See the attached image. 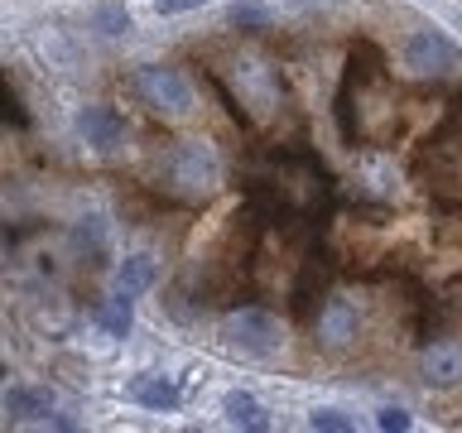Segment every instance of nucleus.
<instances>
[{
	"mask_svg": "<svg viewBox=\"0 0 462 433\" xmlns=\"http://www.w3.org/2000/svg\"><path fill=\"white\" fill-rule=\"evenodd\" d=\"M78 130H82V140H87V144H97V150H116V144H121V135H125L121 115L106 111V106H82Z\"/></svg>",
	"mask_w": 462,
	"mask_h": 433,
	"instance_id": "7",
	"label": "nucleus"
},
{
	"mask_svg": "<svg viewBox=\"0 0 462 433\" xmlns=\"http://www.w3.org/2000/svg\"><path fill=\"white\" fill-rule=\"evenodd\" d=\"M101 24H106L101 34H125V29H130V14H125V10H101Z\"/></svg>",
	"mask_w": 462,
	"mask_h": 433,
	"instance_id": "16",
	"label": "nucleus"
},
{
	"mask_svg": "<svg viewBox=\"0 0 462 433\" xmlns=\"http://www.w3.org/2000/svg\"><path fill=\"white\" fill-rule=\"evenodd\" d=\"M135 92L150 111L159 115H188L193 111V87L179 68H164V63H150L135 72Z\"/></svg>",
	"mask_w": 462,
	"mask_h": 433,
	"instance_id": "1",
	"label": "nucleus"
},
{
	"mask_svg": "<svg viewBox=\"0 0 462 433\" xmlns=\"http://www.w3.org/2000/svg\"><path fill=\"white\" fill-rule=\"evenodd\" d=\"M424 381L433 390L462 385V342H433L424 352Z\"/></svg>",
	"mask_w": 462,
	"mask_h": 433,
	"instance_id": "6",
	"label": "nucleus"
},
{
	"mask_svg": "<svg viewBox=\"0 0 462 433\" xmlns=\"http://www.w3.org/2000/svg\"><path fill=\"white\" fill-rule=\"evenodd\" d=\"M375 428H385V433H404V428H410V414H404V410H381V414H375Z\"/></svg>",
	"mask_w": 462,
	"mask_h": 433,
	"instance_id": "15",
	"label": "nucleus"
},
{
	"mask_svg": "<svg viewBox=\"0 0 462 433\" xmlns=\"http://www.w3.org/2000/svg\"><path fill=\"white\" fill-rule=\"evenodd\" d=\"M226 342L236 346V352H245V356H274L280 342H284V327L274 323L270 313L245 309L236 318H226Z\"/></svg>",
	"mask_w": 462,
	"mask_h": 433,
	"instance_id": "2",
	"label": "nucleus"
},
{
	"mask_svg": "<svg viewBox=\"0 0 462 433\" xmlns=\"http://www.w3.org/2000/svg\"><path fill=\"white\" fill-rule=\"evenodd\" d=\"M222 410H226V424H236V428H251V433H265L270 428L265 404H260L255 395H245V390H231Z\"/></svg>",
	"mask_w": 462,
	"mask_h": 433,
	"instance_id": "11",
	"label": "nucleus"
},
{
	"mask_svg": "<svg viewBox=\"0 0 462 433\" xmlns=\"http://www.w3.org/2000/svg\"><path fill=\"white\" fill-rule=\"evenodd\" d=\"M130 400H135L140 410L164 414V410L179 404V385H173L169 375H135V381H130Z\"/></svg>",
	"mask_w": 462,
	"mask_h": 433,
	"instance_id": "9",
	"label": "nucleus"
},
{
	"mask_svg": "<svg viewBox=\"0 0 462 433\" xmlns=\"http://www.w3.org/2000/svg\"><path fill=\"white\" fill-rule=\"evenodd\" d=\"M309 428H323V433H352V414H342V410H313V414H309Z\"/></svg>",
	"mask_w": 462,
	"mask_h": 433,
	"instance_id": "13",
	"label": "nucleus"
},
{
	"mask_svg": "<svg viewBox=\"0 0 462 433\" xmlns=\"http://www.w3.org/2000/svg\"><path fill=\"white\" fill-rule=\"evenodd\" d=\"M97 323H101V332H106V337H125L130 323H135V313H130V294H116V299L101 303V309H97Z\"/></svg>",
	"mask_w": 462,
	"mask_h": 433,
	"instance_id": "12",
	"label": "nucleus"
},
{
	"mask_svg": "<svg viewBox=\"0 0 462 433\" xmlns=\"http://www.w3.org/2000/svg\"><path fill=\"white\" fill-rule=\"evenodd\" d=\"M154 280H159V265H154V255H144V251H135V255H125L121 265H116V294H144V289H154Z\"/></svg>",
	"mask_w": 462,
	"mask_h": 433,
	"instance_id": "8",
	"label": "nucleus"
},
{
	"mask_svg": "<svg viewBox=\"0 0 462 433\" xmlns=\"http://www.w3.org/2000/svg\"><path fill=\"white\" fill-rule=\"evenodd\" d=\"M202 0H154V10L159 14H183V10H198Z\"/></svg>",
	"mask_w": 462,
	"mask_h": 433,
	"instance_id": "17",
	"label": "nucleus"
},
{
	"mask_svg": "<svg viewBox=\"0 0 462 433\" xmlns=\"http://www.w3.org/2000/svg\"><path fill=\"white\" fill-rule=\"evenodd\" d=\"M226 20L236 29H260V24H265V10H260V5H231Z\"/></svg>",
	"mask_w": 462,
	"mask_h": 433,
	"instance_id": "14",
	"label": "nucleus"
},
{
	"mask_svg": "<svg viewBox=\"0 0 462 433\" xmlns=\"http://www.w3.org/2000/svg\"><path fill=\"white\" fill-rule=\"evenodd\" d=\"M169 183H179L183 193H208V188L217 183V154H212V144L183 140L179 150L169 154Z\"/></svg>",
	"mask_w": 462,
	"mask_h": 433,
	"instance_id": "3",
	"label": "nucleus"
},
{
	"mask_svg": "<svg viewBox=\"0 0 462 433\" xmlns=\"http://www.w3.org/2000/svg\"><path fill=\"white\" fill-rule=\"evenodd\" d=\"M356 309L352 303H342V299H332L328 309H323V318H318V337H323L328 346H342V342H352L356 337Z\"/></svg>",
	"mask_w": 462,
	"mask_h": 433,
	"instance_id": "10",
	"label": "nucleus"
},
{
	"mask_svg": "<svg viewBox=\"0 0 462 433\" xmlns=\"http://www.w3.org/2000/svg\"><path fill=\"white\" fill-rule=\"evenodd\" d=\"M404 68H414V72H453L457 68V49L439 34V29H414V34L404 39Z\"/></svg>",
	"mask_w": 462,
	"mask_h": 433,
	"instance_id": "4",
	"label": "nucleus"
},
{
	"mask_svg": "<svg viewBox=\"0 0 462 433\" xmlns=\"http://www.w3.org/2000/svg\"><path fill=\"white\" fill-rule=\"evenodd\" d=\"M5 414L14 424H49L53 419V395L43 385H10L5 390Z\"/></svg>",
	"mask_w": 462,
	"mask_h": 433,
	"instance_id": "5",
	"label": "nucleus"
}]
</instances>
